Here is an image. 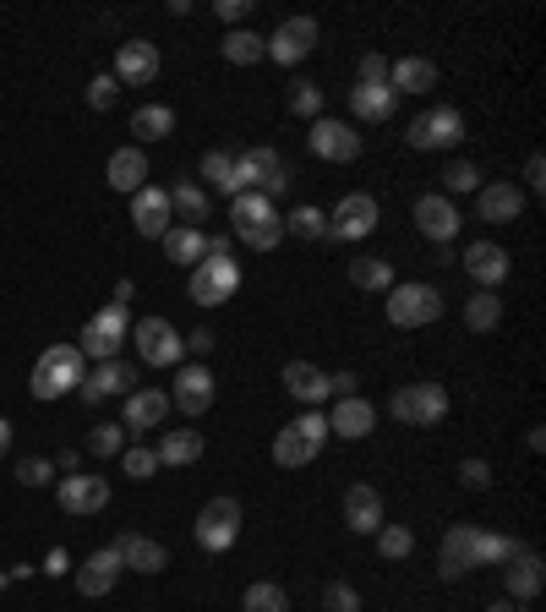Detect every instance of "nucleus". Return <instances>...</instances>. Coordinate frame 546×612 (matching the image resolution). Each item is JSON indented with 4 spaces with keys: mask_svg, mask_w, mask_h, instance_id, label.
Here are the masks:
<instances>
[{
    "mask_svg": "<svg viewBox=\"0 0 546 612\" xmlns=\"http://www.w3.org/2000/svg\"><path fill=\"white\" fill-rule=\"evenodd\" d=\"M241 608L246 612H290V596H284V585H273V580H252L246 596H241Z\"/></svg>",
    "mask_w": 546,
    "mask_h": 612,
    "instance_id": "obj_43",
    "label": "nucleus"
},
{
    "mask_svg": "<svg viewBox=\"0 0 546 612\" xmlns=\"http://www.w3.org/2000/svg\"><path fill=\"white\" fill-rule=\"evenodd\" d=\"M170 405L186 410V415H203L213 405V372L203 361H181L175 367V389H170Z\"/></svg>",
    "mask_w": 546,
    "mask_h": 612,
    "instance_id": "obj_18",
    "label": "nucleus"
},
{
    "mask_svg": "<svg viewBox=\"0 0 546 612\" xmlns=\"http://www.w3.org/2000/svg\"><path fill=\"white\" fill-rule=\"evenodd\" d=\"M17 481H22V486H50V481H55V465L39 460V454H28V460H17Z\"/></svg>",
    "mask_w": 546,
    "mask_h": 612,
    "instance_id": "obj_50",
    "label": "nucleus"
},
{
    "mask_svg": "<svg viewBox=\"0 0 546 612\" xmlns=\"http://www.w3.org/2000/svg\"><path fill=\"white\" fill-rule=\"evenodd\" d=\"M213 11H219V17H224V22H230V28H241V22H246V17H252V6H246V0H219V6H213Z\"/></svg>",
    "mask_w": 546,
    "mask_h": 612,
    "instance_id": "obj_54",
    "label": "nucleus"
},
{
    "mask_svg": "<svg viewBox=\"0 0 546 612\" xmlns=\"http://www.w3.org/2000/svg\"><path fill=\"white\" fill-rule=\"evenodd\" d=\"M230 170H235V153H224V148H208L203 153V192H224V198H235V187H230Z\"/></svg>",
    "mask_w": 546,
    "mask_h": 612,
    "instance_id": "obj_41",
    "label": "nucleus"
},
{
    "mask_svg": "<svg viewBox=\"0 0 546 612\" xmlns=\"http://www.w3.org/2000/svg\"><path fill=\"white\" fill-rule=\"evenodd\" d=\"M388 415L405 421V427H437L448 415V389L443 383H405L394 400H388Z\"/></svg>",
    "mask_w": 546,
    "mask_h": 612,
    "instance_id": "obj_8",
    "label": "nucleus"
},
{
    "mask_svg": "<svg viewBox=\"0 0 546 612\" xmlns=\"http://www.w3.org/2000/svg\"><path fill=\"white\" fill-rule=\"evenodd\" d=\"M290 116H301V121H317V116H323V88L301 77V82L290 88Z\"/></svg>",
    "mask_w": 546,
    "mask_h": 612,
    "instance_id": "obj_46",
    "label": "nucleus"
},
{
    "mask_svg": "<svg viewBox=\"0 0 546 612\" xmlns=\"http://www.w3.org/2000/svg\"><path fill=\"white\" fill-rule=\"evenodd\" d=\"M344 525H350L355 536H377V525H383V492H377L372 481H355V486L344 492Z\"/></svg>",
    "mask_w": 546,
    "mask_h": 612,
    "instance_id": "obj_22",
    "label": "nucleus"
},
{
    "mask_svg": "<svg viewBox=\"0 0 546 612\" xmlns=\"http://www.w3.org/2000/svg\"><path fill=\"white\" fill-rule=\"evenodd\" d=\"M132 340V318H127V307H99L93 318H88V329H82V340L77 350L88 355V361H121V344Z\"/></svg>",
    "mask_w": 546,
    "mask_h": 612,
    "instance_id": "obj_5",
    "label": "nucleus"
},
{
    "mask_svg": "<svg viewBox=\"0 0 546 612\" xmlns=\"http://www.w3.org/2000/svg\"><path fill=\"white\" fill-rule=\"evenodd\" d=\"M486 612H519V602H508V596H503V602H492Z\"/></svg>",
    "mask_w": 546,
    "mask_h": 612,
    "instance_id": "obj_61",
    "label": "nucleus"
},
{
    "mask_svg": "<svg viewBox=\"0 0 546 612\" xmlns=\"http://www.w3.org/2000/svg\"><path fill=\"white\" fill-rule=\"evenodd\" d=\"M519 552L514 536H503V531H481L476 536V569H492V563H508Z\"/></svg>",
    "mask_w": 546,
    "mask_h": 612,
    "instance_id": "obj_44",
    "label": "nucleus"
},
{
    "mask_svg": "<svg viewBox=\"0 0 546 612\" xmlns=\"http://www.w3.org/2000/svg\"><path fill=\"white\" fill-rule=\"evenodd\" d=\"M230 235L246 241L252 252H273L284 241V219H279V208L263 192H235L230 198Z\"/></svg>",
    "mask_w": 546,
    "mask_h": 612,
    "instance_id": "obj_1",
    "label": "nucleus"
},
{
    "mask_svg": "<svg viewBox=\"0 0 546 612\" xmlns=\"http://www.w3.org/2000/svg\"><path fill=\"white\" fill-rule=\"evenodd\" d=\"M115 552H121V563H127V569H136V574H164V569H170V552H164V542L136 536V531H127V536L115 542Z\"/></svg>",
    "mask_w": 546,
    "mask_h": 612,
    "instance_id": "obj_32",
    "label": "nucleus"
},
{
    "mask_svg": "<svg viewBox=\"0 0 546 612\" xmlns=\"http://www.w3.org/2000/svg\"><path fill=\"white\" fill-rule=\"evenodd\" d=\"M476 213L486 224H514V219L525 213V192H519L514 181H481Z\"/></svg>",
    "mask_w": 546,
    "mask_h": 612,
    "instance_id": "obj_23",
    "label": "nucleus"
},
{
    "mask_svg": "<svg viewBox=\"0 0 546 612\" xmlns=\"http://www.w3.org/2000/svg\"><path fill=\"white\" fill-rule=\"evenodd\" d=\"M208 350H213V334H208V329H198V334L186 340V355H208Z\"/></svg>",
    "mask_w": 546,
    "mask_h": 612,
    "instance_id": "obj_57",
    "label": "nucleus"
},
{
    "mask_svg": "<svg viewBox=\"0 0 546 612\" xmlns=\"http://www.w3.org/2000/svg\"><path fill=\"white\" fill-rule=\"evenodd\" d=\"M164 258L170 263H186V269H198L208 258V235L203 230H192V224H175V230H164Z\"/></svg>",
    "mask_w": 546,
    "mask_h": 612,
    "instance_id": "obj_36",
    "label": "nucleus"
},
{
    "mask_svg": "<svg viewBox=\"0 0 546 612\" xmlns=\"http://www.w3.org/2000/svg\"><path fill=\"white\" fill-rule=\"evenodd\" d=\"M377 552H383V558H394V563H400V558H410V552H415L410 525H388V520H383V525H377Z\"/></svg>",
    "mask_w": 546,
    "mask_h": 612,
    "instance_id": "obj_47",
    "label": "nucleus"
},
{
    "mask_svg": "<svg viewBox=\"0 0 546 612\" xmlns=\"http://www.w3.org/2000/svg\"><path fill=\"white\" fill-rule=\"evenodd\" d=\"M6 454H11V421L0 415V460H6Z\"/></svg>",
    "mask_w": 546,
    "mask_h": 612,
    "instance_id": "obj_60",
    "label": "nucleus"
},
{
    "mask_svg": "<svg viewBox=\"0 0 546 612\" xmlns=\"http://www.w3.org/2000/svg\"><path fill=\"white\" fill-rule=\"evenodd\" d=\"M219 56H224L230 67H257V61L269 56V44H263L257 28H230V33L219 39Z\"/></svg>",
    "mask_w": 546,
    "mask_h": 612,
    "instance_id": "obj_33",
    "label": "nucleus"
},
{
    "mask_svg": "<svg viewBox=\"0 0 546 612\" xmlns=\"http://www.w3.org/2000/svg\"><path fill=\"white\" fill-rule=\"evenodd\" d=\"M405 142L415 153H437V148H459L465 142V116L454 110V104H432L426 116H415L410 121Z\"/></svg>",
    "mask_w": 546,
    "mask_h": 612,
    "instance_id": "obj_7",
    "label": "nucleus"
},
{
    "mask_svg": "<svg viewBox=\"0 0 546 612\" xmlns=\"http://www.w3.org/2000/svg\"><path fill=\"white\" fill-rule=\"evenodd\" d=\"M115 99H121V82H115V77H110V71H104V77H93V82H88V104H93V110H110V104H115Z\"/></svg>",
    "mask_w": 546,
    "mask_h": 612,
    "instance_id": "obj_52",
    "label": "nucleus"
},
{
    "mask_svg": "<svg viewBox=\"0 0 546 612\" xmlns=\"http://www.w3.org/2000/svg\"><path fill=\"white\" fill-rule=\"evenodd\" d=\"M388 88L394 93H426V88H437V67L426 56H405L388 67Z\"/></svg>",
    "mask_w": 546,
    "mask_h": 612,
    "instance_id": "obj_34",
    "label": "nucleus"
},
{
    "mask_svg": "<svg viewBox=\"0 0 546 612\" xmlns=\"http://www.w3.org/2000/svg\"><path fill=\"white\" fill-rule=\"evenodd\" d=\"M192 536H198L203 552H230L235 536H241V503H235V498H208Z\"/></svg>",
    "mask_w": 546,
    "mask_h": 612,
    "instance_id": "obj_10",
    "label": "nucleus"
},
{
    "mask_svg": "<svg viewBox=\"0 0 546 612\" xmlns=\"http://www.w3.org/2000/svg\"><path fill=\"white\" fill-rule=\"evenodd\" d=\"M121 471L132 481H148L159 471V454H153V449H121Z\"/></svg>",
    "mask_w": 546,
    "mask_h": 612,
    "instance_id": "obj_49",
    "label": "nucleus"
},
{
    "mask_svg": "<svg viewBox=\"0 0 546 612\" xmlns=\"http://www.w3.org/2000/svg\"><path fill=\"white\" fill-rule=\"evenodd\" d=\"M230 187H235V192H263L269 203L284 198V192H290V170H284L279 148H246V153H235Z\"/></svg>",
    "mask_w": 546,
    "mask_h": 612,
    "instance_id": "obj_4",
    "label": "nucleus"
},
{
    "mask_svg": "<svg viewBox=\"0 0 546 612\" xmlns=\"http://www.w3.org/2000/svg\"><path fill=\"white\" fill-rule=\"evenodd\" d=\"M459 481H465L471 492H486V486H492V465H486V460H465V465H459Z\"/></svg>",
    "mask_w": 546,
    "mask_h": 612,
    "instance_id": "obj_53",
    "label": "nucleus"
},
{
    "mask_svg": "<svg viewBox=\"0 0 546 612\" xmlns=\"http://www.w3.org/2000/svg\"><path fill=\"white\" fill-rule=\"evenodd\" d=\"M476 536L481 525H448L443 531V546H437V574L443 580H465L476 569Z\"/></svg>",
    "mask_w": 546,
    "mask_h": 612,
    "instance_id": "obj_17",
    "label": "nucleus"
},
{
    "mask_svg": "<svg viewBox=\"0 0 546 612\" xmlns=\"http://www.w3.org/2000/svg\"><path fill=\"white\" fill-rule=\"evenodd\" d=\"M306 142H312V153H317V159H328V164H350V159H361V132H355L350 121H328V116H317V121H312V132H306Z\"/></svg>",
    "mask_w": 546,
    "mask_h": 612,
    "instance_id": "obj_14",
    "label": "nucleus"
},
{
    "mask_svg": "<svg viewBox=\"0 0 546 612\" xmlns=\"http://www.w3.org/2000/svg\"><path fill=\"white\" fill-rule=\"evenodd\" d=\"M88 378V355L77 344H50L39 361H33V378H28V394L33 400H61V394H77Z\"/></svg>",
    "mask_w": 546,
    "mask_h": 612,
    "instance_id": "obj_2",
    "label": "nucleus"
},
{
    "mask_svg": "<svg viewBox=\"0 0 546 612\" xmlns=\"http://www.w3.org/2000/svg\"><path fill=\"white\" fill-rule=\"evenodd\" d=\"M284 230H295L301 241H328V213L317 203H301L290 219H284Z\"/></svg>",
    "mask_w": 546,
    "mask_h": 612,
    "instance_id": "obj_42",
    "label": "nucleus"
},
{
    "mask_svg": "<svg viewBox=\"0 0 546 612\" xmlns=\"http://www.w3.org/2000/svg\"><path fill=\"white\" fill-rule=\"evenodd\" d=\"M164 410H170V394H164V389H132L127 405H121V427H127V432H148V427L164 421Z\"/></svg>",
    "mask_w": 546,
    "mask_h": 612,
    "instance_id": "obj_31",
    "label": "nucleus"
},
{
    "mask_svg": "<svg viewBox=\"0 0 546 612\" xmlns=\"http://www.w3.org/2000/svg\"><path fill=\"white\" fill-rule=\"evenodd\" d=\"M323 443H328V415L323 410H301L295 421H284L273 432V465L301 471V465H312L323 454Z\"/></svg>",
    "mask_w": 546,
    "mask_h": 612,
    "instance_id": "obj_3",
    "label": "nucleus"
},
{
    "mask_svg": "<svg viewBox=\"0 0 546 612\" xmlns=\"http://www.w3.org/2000/svg\"><path fill=\"white\" fill-rule=\"evenodd\" d=\"M104 181H110V192H142L148 187V153L142 148H115L110 153V164H104Z\"/></svg>",
    "mask_w": 546,
    "mask_h": 612,
    "instance_id": "obj_29",
    "label": "nucleus"
},
{
    "mask_svg": "<svg viewBox=\"0 0 546 612\" xmlns=\"http://www.w3.org/2000/svg\"><path fill=\"white\" fill-rule=\"evenodd\" d=\"M127 449V427L121 421H99L93 432H88V454H99V460H115Z\"/></svg>",
    "mask_w": 546,
    "mask_h": 612,
    "instance_id": "obj_45",
    "label": "nucleus"
},
{
    "mask_svg": "<svg viewBox=\"0 0 546 612\" xmlns=\"http://www.w3.org/2000/svg\"><path fill=\"white\" fill-rule=\"evenodd\" d=\"M192 301L198 307H219V301H230L235 290H241V263L235 258H203L198 269H192Z\"/></svg>",
    "mask_w": 546,
    "mask_h": 612,
    "instance_id": "obj_11",
    "label": "nucleus"
},
{
    "mask_svg": "<svg viewBox=\"0 0 546 612\" xmlns=\"http://www.w3.org/2000/svg\"><path fill=\"white\" fill-rule=\"evenodd\" d=\"M503 585H508V602H530V596H542V585H546L542 552L519 546V552L503 563Z\"/></svg>",
    "mask_w": 546,
    "mask_h": 612,
    "instance_id": "obj_20",
    "label": "nucleus"
},
{
    "mask_svg": "<svg viewBox=\"0 0 546 612\" xmlns=\"http://www.w3.org/2000/svg\"><path fill=\"white\" fill-rule=\"evenodd\" d=\"M170 192L164 187H142V192H132V224L136 235H148V241H164V230H170Z\"/></svg>",
    "mask_w": 546,
    "mask_h": 612,
    "instance_id": "obj_24",
    "label": "nucleus"
},
{
    "mask_svg": "<svg viewBox=\"0 0 546 612\" xmlns=\"http://www.w3.org/2000/svg\"><path fill=\"white\" fill-rule=\"evenodd\" d=\"M208 258H230V235H208Z\"/></svg>",
    "mask_w": 546,
    "mask_h": 612,
    "instance_id": "obj_58",
    "label": "nucleus"
},
{
    "mask_svg": "<svg viewBox=\"0 0 546 612\" xmlns=\"http://www.w3.org/2000/svg\"><path fill=\"white\" fill-rule=\"evenodd\" d=\"M55 498L67 514H99L110 503V481L104 476H88V471H71V476L55 481Z\"/></svg>",
    "mask_w": 546,
    "mask_h": 612,
    "instance_id": "obj_19",
    "label": "nucleus"
},
{
    "mask_svg": "<svg viewBox=\"0 0 546 612\" xmlns=\"http://www.w3.org/2000/svg\"><path fill=\"white\" fill-rule=\"evenodd\" d=\"M284 389H290V400H301L306 410H317L328 400V372H317L312 361H284Z\"/></svg>",
    "mask_w": 546,
    "mask_h": 612,
    "instance_id": "obj_28",
    "label": "nucleus"
},
{
    "mask_svg": "<svg viewBox=\"0 0 546 612\" xmlns=\"http://www.w3.org/2000/svg\"><path fill=\"white\" fill-rule=\"evenodd\" d=\"M415 230H421L426 241L448 247V241L459 235V208L448 203V198H437V192H426V198H415Z\"/></svg>",
    "mask_w": 546,
    "mask_h": 612,
    "instance_id": "obj_21",
    "label": "nucleus"
},
{
    "mask_svg": "<svg viewBox=\"0 0 546 612\" xmlns=\"http://www.w3.org/2000/svg\"><path fill=\"white\" fill-rule=\"evenodd\" d=\"M372 427H377V410L361 394H350L328 410V438H372Z\"/></svg>",
    "mask_w": 546,
    "mask_h": 612,
    "instance_id": "obj_30",
    "label": "nucleus"
},
{
    "mask_svg": "<svg viewBox=\"0 0 546 612\" xmlns=\"http://www.w3.org/2000/svg\"><path fill=\"white\" fill-rule=\"evenodd\" d=\"M121 552L115 546H99L93 558H82V569H77V591L82 596H110L115 591V580H121Z\"/></svg>",
    "mask_w": 546,
    "mask_h": 612,
    "instance_id": "obj_25",
    "label": "nucleus"
},
{
    "mask_svg": "<svg viewBox=\"0 0 546 612\" xmlns=\"http://www.w3.org/2000/svg\"><path fill=\"white\" fill-rule=\"evenodd\" d=\"M263 44H269V61H279V67L306 61V56L317 50V17H284Z\"/></svg>",
    "mask_w": 546,
    "mask_h": 612,
    "instance_id": "obj_13",
    "label": "nucleus"
},
{
    "mask_svg": "<svg viewBox=\"0 0 546 612\" xmlns=\"http://www.w3.org/2000/svg\"><path fill=\"white\" fill-rule=\"evenodd\" d=\"M203 438L192 432V427H181V432H164L159 443H153V454H159V465H198L203 460Z\"/></svg>",
    "mask_w": 546,
    "mask_h": 612,
    "instance_id": "obj_35",
    "label": "nucleus"
},
{
    "mask_svg": "<svg viewBox=\"0 0 546 612\" xmlns=\"http://www.w3.org/2000/svg\"><path fill=\"white\" fill-rule=\"evenodd\" d=\"M437 318H443L437 284L410 279V284H394V290H388V323H394V329H426V323H437Z\"/></svg>",
    "mask_w": 546,
    "mask_h": 612,
    "instance_id": "obj_6",
    "label": "nucleus"
},
{
    "mask_svg": "<svg viewBox=\"0 0 546 612\" xmlns=\"http://www.w3.org/2000/svg\"><path fill=\"white\" fill-rule=\"evenodd\" d=\"M350 284H355V290H394V263H383V258H355V263H350Z\"/></svg>",
    "mask_w": 546,
    "mask_h": 612,
    "instance_id": "obj_40",
    "label": "nucleus"
},
{
    "mask_svg": "<svg viewBox=\"0 0 546 612\" xmlns=\"http://www.w3.org/2000/svg\"><path fill=\"white\" fill-rule=\"evenodd\" d=\"M497 323H503V301H497V290H476L471 307H465V329H471V334H492Z\"/></svg>",
    "mask_w": 546,
    "mask_h": 612,
    "instance_id": "obj_38",
    "label": "nucleus"
},
{
    "mask_svg": "<svg viewBox=\"0 0 546 612\" xmlns=\"http://www.w3.org/2000/svg\"><path fill=\"white\" fill-rule=\"evenodd\" d=\"M136 389V367L132 361H99L88 378H82V405H104V400H115V394H132Z\"/></svg>",
    "mask_w": 546,
    "mask_h": 612,
    "instance_id": "obj_15",
    "label": "nucleus"
},
{
    "mask_svg": "<svg viewBox=\"0 0 546 612\" xmlns=\"http://www.w3.org/2000/svg\"><path fill=\"white\" fill-rule=\"evenodd\" d=\"M377 198L372 192H350L340 198V208L328 213V241H366L372 230H377Z\"/></svg>",
    "mask_w": 546,
    "mask_h": 612,
    "instance_id": "obj_12",
    "label": "nucleus"
},
{
    "mask_svg": "<svg viewBox=\"0 0 546 612\" xmlns=\"http://www.w3.org/2000/svg\"><path fill=\"white\" fill-rule=\"evenodd\" d=\"M132 344H136V355H142V367H181L186 361V340L164 318H136Z\"/></svg>",
    "mask_w": 546,
    "mask_h": 612,
    "instance_id": "obj_9",
    "label": "nucleus"
},
{
    "mask_svg": "<svg viewBox=\"0 0 546 612\" xmlns=\"http://www.w3.org/2000/svg\"><path fill=\"white\" fill-rule=\"evenodd\" d=\"M525 187H530V192H542V187H546V159H542V153H530V159H525Z\"/></svg>",
    "mask_w": 546,
    "mask_h": 612,
    "instance_id": "obj_56",
    "label": "nucleus"
},
{
    "mask_svg": "<svg viewBox=\"0 0 546 612\" xmlns=\"http://www.w3.org/2000/svg\"><path fill=\"white\" fill-rule=\"evenodd\" d=\"M443 187H448V192H481V170L471 159H454V164L443 170Z\"/></svg>",
    "mask_w": 546,
    "mask_h": 612,
    "instance_id": "obj_48",
    "label": "nucleus"
},
{
    "mask_svg": "<svg viewBox=\"0 0 546 612\" xmlns=\"http://www.w3.org/2000/svg\"><path fill=\"white\" fill-rule=\"evenodd\" d=\"M459 269L471 273L481 290H497V284L508 279V252H503L497 241H471L465 258H459Z\"/></svg>",
    "mask_w": 546,
    "mask_h": 612,
    "instance_id": "obj_26",
    "label": "nucleus"
},
{
    "mask_svg": "<svg viewBox=\"0 0 546 612\" xmlns=\"http://www.w3.org/2000/svg\"><path fill=\"white\" fill-rule=\"evenodd\" d=\"M159 44H148V39H127V44H115V82H127V88H148L153 77H159Z\"/></svg>",
    "mask_w": 546,
    "mask_h": 612,
    "instance_id": "obj_16",
    "label": "nucleus"
},
{
    "mask_svg": "<svg viewBox=\"0 0 546 612\" xmlns=\"http://www.w3.org/2000/svg\"><path fill=\"white\" fill-rule=\"evenodd\" d=\"M394 104H400V93H394L388 82H355V88H350V116H355V121H366V127L388 121V116H394Z\"/></svg>",
    "mask_w": 546,
    "mask_h": 612,
    "instance_id": "obj_27",
    "label": "nucleus"
},
{
    "mask_svg": "<svg viewBox=\"0 0 546 612\" xmlns=\"http://www.w3.org/2000/svg\"><path fill=\"white\" fill-rule=\"evenodd\" d=\"M132 132L142 137V142H164V137L175 132V110H170V104H142L132 116Z\"/></svg>",
    "mask_w": 546,
    "mask_h": 612,
    "instance_id": "obj_39",
    "label": "nucleus"
},
{
    "mask_svg": "<svg viewBox=\"0 0 546 612\" xmlns=\"http://www.w3.org/2000/svg\"><path fill=\"white\" fill-rule=\"evenodd\" d=\"M323 612H361V596H355V585L334 580V585L323 591Z\"/></svg>",
    "mask_w": 546,
    "mask_h": 612,
    "instance_id": "obj_51",
    "label": "nucleus"
},
{
    "mask_svg": "<svg viewBox=\"0 0 546 612\" xmlns=\"http://www.w3.org/2000/svg\"><path fill=\"white\" fill-rule=\"evenodd\" d=\"M44 574H67V552H61V546L44 558Z\"/></svg>",
    "mask_w": 546,
    "mask_h": 612,
    "instance_id": "obj_59",
    "label": "nucleus"
},
{
    "mask_svg": "<svg viewBox=\"0 0 546 612\" xmlns=\"http://www.w3.org/2000/svg\"><path fill=\"white\" fill-rule=\"evenodd\" d=\"M170 208H175V213H181V219H186V224L198 230V224L208 219V192H203V181H175V187H170Z\"/></svg>",
    "mask_w": 546,
    "mask_h": 612,
    "instance_id": "obj_37",
    "label": "nucleus"
},
{
    "mask_svg": "<svg viewBox=\"0 0 546 612\" xmlns=\"http://www.w3.org/2000/svg\"><path fill=\"white\" fill-rule=\"evenodd\" d=\"M355 82H388V61L383 56H361V77Z\"/></svg>",
    "mask_w": 546,
    "mask_h": 612,
    "instance_id": "obj_55",
    "label": "nucleus"
}]
</instances>
